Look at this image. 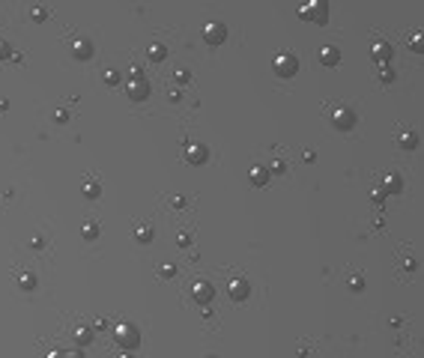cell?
<instances>
[{
  "instance_id": "6da1fadb",
  "label": "cell",
  "mask_w": 424,
  "mask_h": 358,
  "mask_svg": "<svg viewBox=\"0 0 424 358\" xmlns=\"http://www.w3.org/2000/svg\"><path fill=\"white\" fill-rule=\"evenodd\" d=\"M114 341H117V347H120L123 353H132V350L141 347V332H138V326H132V323H120V326L114 329Z\"/></svg>"
},
{
  "instance_id": "7a4b0ae2",
  "label": "cell",
  "mask_w": 424,
  "mask_h": 358,
  "mask_svg": "<svg viewBox=\"0 0 424 358\" xmlns=\"http://www.w3.org/2000/svg\"><path fill=\"white\" fill-rule=\"evenodd\" d=\"M272 72H275L278 78H293V75L299 72V57H296L293 51H281V54L272 60Z\"/></svg>"
},
{
  "instance_id": "3957f363",
  "label": "cell",
  "mask_w": 424,
  "mask_h": 358,
  "mask_svg": "<svg viewBox=\"0 0 424 358\" xmlns=\"http://www.w3.org/2000/svg\"><path fill=\"white\" fill-rule=\"evenodd\" d=\"M299 15L323 27V24H329V3H326V0H314V3H305V6L299 9Z\"/></svg>"
},
{
  "instance_id": "277c9868",
  "label": "cell",
  "mask_w": 424,
  "mask_h": 358,
  "mask_svg": "<svg viewBox=\"0 0 424 358\" xmlns=\"http://www.w3.org/2000/svg\"><path fill=\"white\" fill-rule=\"evenodd\" d=\"M356 122H359V117H356V111H353V108L338 105V108L332 111V125H335L338 131H350V128H356Z\"/></svg>"
},
{
  "instance_id": "5b68a950",
  "label": "cell",
  "mask_w": 424,
  "mask_h": 358,
  "mask_svg": "<svg viewBox=\"0 0 424 358\" xmlns=\"http://www.w3.org/2000/svg\"><path fill=\"white\" fill-rule=\"evenodd\" d=\"M191 299H194V305H200V308H209L212 305V299H215V287L209 284V281H191Z\"/></svg>"
},
{
  "instance_id": "8992f818",
  "label": "cell",
  "mask_w": 424,
  "mask_h": 358,
  "mask_svg": "<svg viewBox=\"0 0 424 358\" xmlns=\"http://www.w3.org/2000/svg\"><path fill=\"white\" fill-rule=\"evenodd\" d=\"M203 42H206L209 48L224 45V42H227V24H221V21H209V24H203Z\"/></svg>"
},
{
  "instance_id": "52a82bcc",
  "label": "cell",
  "mask_w": 424,
  "mask_h": 358,
  "mask_svg": "<svg viewBox=\"0 0 424 358\" xmlns=\"http://www.w3.org/2000/svg\"><path fill=\"white\" fill-rule=\"evenodd\" d=\"M182 155H185V161L194 164V167H200V164L209 161V149H206V143H200V140H188L185 149H182Z\"/></svg>"
},
{
  "instance_id": "ba28073f",
  "label": "cell",
  "mask_w": 424,
  "mask_h": 358,
  "mask_svg": "<svg viewBox=\"0 0 424 358\" xmlns=\"http://www.w3.org/2000/svg\"><path fill=\"white\" fill-rule=\"evenodd\" d=\"M126 96H129L132 102L149 99V84H146V78H132V81L126 84Z\"/></svg>"
},
{
  "instance_id": "9c48e42d",
  "label": "cell",
  "mask_w": 424,
  "mask_h": 358,
  "mask_svg": "<svg viewBox=\"0 0 424 358\" xmlns=\"http://www.w3.org/2000/svg\"><path fill=\"white\" fill-rule=\"evenodd\" d=\"M371 57L380 63V66H386L392 57H395V48H392V42L389 39H377L374 45H371Z\"/></svg>"
},
{
  "instance_id": "30bf717a",
  "label": "cell",
  "mask_w": 424,
  "mask_h": 358,
  "mask_svg": "<svg viewBox=\"0 0 424 358\" xmlns=\"http://www.w3.org/2000/svg\"><path fill=\"white\" fill-rule=\"evenodd\" d=\"M227 296H230L233 302H245V299L251 296V284H248V278H233V281L227 284Z\"/></svg>"
},
{
  "instance_id": "8fae6325",
  "label": "cell",
  "mask_w": 424,
  "mask_h": 358,
  "mask_svg": "<svg viewBox=\"0 0 424 358\" xmlns=\"http://www.w3.org/2000/svg\"><path fill=\"white\" fill-rule=\"evenodd\" d=\"M269 179H272L269 167H263V164H251V167H248V182H251L254 188H263V185H269Z\"/></svg>"
},
{
  "instance_id": "7c38bea8",
  "label": "cell",
  "mask_w": 424,
  "mask_h": 358,
  "mask_svg": "<svg viewBox=\"0 0 424 358\" xmlns=\"http://www.w3.org/2000/svg\"><path fill=\"white\" fill-rule=\"evenodd\" d=\"M380 188L386 191V197H389V194H401V191H404V176H401V173H386L383 182H380Z\"/></svg>"
},
{
  "instance_id": "4fadbf2b",
  "label": "cell",
  "mask_w": 424,
  "mask_h": 358,
  "mask_svg": "<svg viewBox=\"0 0 424 358\" xmlns=\"http://www.w3.org/2000/svg\"><path fill=\"white\" fill-rule=\"evenodd\" d=\"M317 60H320L323 66H338V63H341V48H335V45H323V48H320V54H317Z\"/></svg>"
},
{
  "instance_id": "5bb4252c",
  "label": "cell",
  "mask_w": 424,
  "mask_h": 358,
  "mask_svg": "<svg viewBox=\"0 0 424 358\" xmlns=\"http://www.w3.org/2000/svg\"><path fill=\"white\" fill-rule=\"evenodd\" d=\"M72 54H75L78 60H90V57H93V42H87V39L72 42Z\"/></svg>"
},
{
  "instance_id": "9a60e30c",
  "label": "cell",
  "mask_w": 424,
  "mask_h": 358,
  "mask_svg": "<svg viewBox=\"0 0 424 358\" xmlns=\"http://www.w3.org/2000/svg\"><path fill=\"white\" fill-rule=\"evenodd\" d=\"M146 54H149V60H152V63H164V57H167V48H164L161 42H152V45L146 48Z\"/></svg>"
},
{
  "instance_id": "2e32d148",
  "label": "cell",
  "mask_w": 424,
  "mask_h": 358,
  "mask_svg": "<svg viewBox=\"0 0 424 358\" xmlns=\"http://www.w3.org/2000/svg\"><path fill=\"white\" fill-rule=\"evenodd\" d=\"M398 143H401V149H416L419 146V134L416 131H401Z\"/></svg>"
},
{
  "instance_id": "e0dca14e",
  "label": "cell",
  "mask_w": 424,
  "mask_h": 358,
  "mask_svg": "<svg viewBox=\"0 0 424 358\" xmlns=\"http://www.w3.org/2000/svg\"><path fill=\"white\" fill-rule=\"evenodd\" d=\"M152 236H155V230H152L149 224H141V227L135 230V239H138L141 245H149V242H152Z\"/></svg>"
},
{
  "instance_id": "ac0fdd59",
  "label": "cell",
  "mask_w": 424,
  "mask_h": 358,
  "mask_svg": "<svg viewBox=\"0 0 424 358\" xmlns=\"http://www.w3.org/2000/svg\"><path fill=\"white\" fill-rule=\"evenodd\" d=\"M377 78H380V84H395L398 75H395V69L386 63V66H380V75H377Z\"/></svg>"
},
{
  "instance_id": "d6986e66",
  "label": "cell",
  "mask_w": 424,
  "mask_h": 358,
  "mask_svg": "<svg viewBox=\"0 0 424 358\" xmlns=\"http://www.w3.org/2000/svg\"><path fill=\"white\" fill-rule=\"evenodd\" d=\"M81 236H84V239H99V224H96V221H87V224L81 227Z\"/></svg>"
},
{
  "instance_id": "ffe728a7",
  "label": "cell",
  "mask_w": 424,
  "mask_h": 358,
  "mask_svg": "<svg viewBox=\"0 0 424 358\" xmlns=\"http://www.w3.org/2000/svg\"><path fill=\"white\" fill-rule=\"evenodd\" d=\"M99 194H102V185H99V182H87V185H84V197H87V200H96Z\"/></svg>"
},
{
  "instance_id": "44dd1931",
  "label": "cell",
  "mask_w": 424,
  "mask_h": 358,
  "mask_svg": "<svg viewBox=\"0 0 424 358\" xmlns=\"http://www.w3.org/2000/svg\"><path fill=\"white\" fill-rule=\"evenodd\" d=\"M407 42H410V48H413L416 54H422V51H424V36H422V33H413Z\"/></svg>"
},
{
  "instance_id": "7402d4cb",
  "label": "cell",
  "mask_w": 424,
  "mask_h": 358,
  "mask_svg": "<svg viewBox=\"0 0 424 358\" xmlns=\"http://www.w3.org/2000/svg\"><path fill=\"white\" fill-rule=\"evenodd\" d=\"M105 84H108V87H117V84H123V75H120L117 69H108V72H105Z\"/></svg>"
},
{
  "instance_id": "603a6c76",
  "label": "cell",
  "mask_w": 424,
  "mask_h": 358,
  "mask_svg": "<svg viewBox=\"0 0 424 358\" xmlns=\"http://www.w3.org/2000/svg\"><path fill=\"white\" fill-rule=\"evenodd\" d=\"M75 341H78L81 347H87V344L93 341V332H90V329H75Z\"/></svg>"
},
{
  "instance_id": "cb8c5ba5",
  "label": "cell",
  "mask_w": 424,
  "mask_h": 358,
  "mask_svg": "<svg viewBox=\"0 0 424 358\" xmlns=\"http://www.w3.org/2000/svg\"><path fill=\"white\" fill-rule=\"evenodd\" d=\"M347 287H350L353 293H362V290H365V278H362V275H353V278L347 281Z\"/></svg>"
},
{
  "instance_id": "d4e9b609",
  "label": "cell",
  "mask_w": 424,
  "mask_h": 358,
  "mask_svg": "<svg viewBox=\"0 0 424 358\" xmlns=\"http://www.w3.org/2000/svg\"><path fill=\"white\" fill-rule=\"evenodd\" d=\"M269 173H272V176L287 173V161H281V158H278V161H272V164H269Z\"/></svg>"
},
{
  "instance_id": "484cf974",
  "label": "cell",
  "mask_w": 424,
  "mask_h": 358,
  "mask_svg": "<svg viewBox=\"0 0 424 358\" xmlns=\"http://www.w3.org/2000/svg\"><path fill=\"white\" fill-rule=\"evenodd\" d=\"M18 284H21V290H33V287H36V275H30V272H24Z\"/></svg>"
},
{
  "instance_id": "4316f807",
  "label": "cell",
  "mask_w": 424,
  "mask_h": 358,
  "mask_svg": "<svg viewBox=\"0 0 424 358\" xmlns=\"http://www.w3.org/2000/svg\"><path fill=\"white\" fill-rule=\"evenodd\" d=\"M158 275H161V278H167V281H170V278H176V266H173V263H164V266H161V269H158Z\"/></svg>"
},
{
  "instance_id": "83f0119b",
  "label": "cell",
  "mask_w": 424,
  "mask_h": 358,
  "mask_svg": "<svg viewBox=\"0 0 424 358\" xmlns=\"http://www.w3.org/2000/svg\"><path fill=\"white\" fill-rule=\"evenodd\" d=\"M173 78H176V84H188V81H191L188 69H176V72H173Z\"/></svg>"
},
{
  "instance_id": "f1b7e54d",
  "label": "cell",
  "mask_w": 424,
  "mask_h": 358,
  "mask_svg": "<svg viewBox=\"0 0 424 358\" xmlns=\"http://www.w3.org/2000/svg\"><path fill=\"white\" fill-rule=\"evenodd\" d=\"M176 245H179V248H188V245H191V233H185V230H182V233L176 236Z\"/></svg>"
},
{
  "instance_id": "f546056e",
  "label": "cell",
  "mask_w": 424,
  "mask_h": 358,
  "mask_svg": "<svg viewBox=\"0 0 424 358\" xmlns=\"http://www.w3.org/2000/svg\"><path fill=\"white\" fill-rule=\"evenodd\" d=\"M30 18H36V21H42V18H48V12H45L42 6H33V9H30Z\"/></svg>"
},
{
  "instance_id": "4dcf8cb0",
  "label": "cell",
  "mask_w": 424,
  "mask_h": 358,
  "mask_svg": "<svg viewBox=\"0 0 424 358\" xmlns=\"http://www.w3.org/2000/svg\"><path fill=\"white\" fill-rule=\"evenodd\" d=\"M371 200H374V203H386V191H383V188H374V191H371Z\"/></svg>"
},
{
  "instance_id": "1f68e13d",
  "label": "cell",
  "mask_w": 424,
  "mask_h": 358,
  "mask_svg": "<svg viewBox=\"0 0 424 358\" xmlns=\"http://www.w3.org/2000/svg\"><path fill=\"white\" fill-rule=\"evenodd\" d=\"M170 206H173V209H182V206H185V197H182V194H173V197H170Z\"/></svg>"
},
{
  "instance_id": "d6a6232c",
  "label": "cell",
  "mask_w": 424,
  "mask_h": 358,
  "mask_svg": "<svg viewBox=\"0 0 424 358\" xmlns=\"http://www.w3.org/2000/svg\"><path fill=\"white\" fill-rule=\"evenodd\" d=\"M302 161H308V164L317 161V152H314V149H305V152H302Z\"/></svg>"
},
{
  "instance_id": "836d02e7",
  "label": "cell",
  "mask_w": 424,
  "mask_h": 358,
  "mask_svg": "<svg viewBox=\"0 0 424 358\" xmlns=\"http://www.w3.org/2000/svg\"><path fill=\"white\" fill-rule=\"evenodd\" d=\"M57 358H84V353H78V350L75 353H57Z\"/></svg>"
},
{
  "instance_id": "e575fe53",
  "label": "cell",
  "mask_w": 424,
  "mask_h": 358,
  "mask_svg": "<svg viewBox=\"0 0 424 358\" xmlns=\"http://www.w3.org/2000/svg\"><path fill=\"white\" fill-rule=\"evenodd\" d=\"M129 72H132V78H143V69H141V66H132Z\"/></svg>"
},
{
  "instance_id": "d590c367",
  "label": "cell",
  "mask_w": 424,
  "mask_h": 358,
  "mask_svg": "<svg viewBox=\"0 0 424 358\" xmlns=\"http://www.w3.org/2000/svg\"><path fill=\"white\" fill-rule=\"evenodd\" d=\"M167 99H170V102H179V99H182V93H179V90H170V93H167Z\"/></svg>"
},
{
  "instance_id": "8d00e7d4",
  "label": "cell",
  "mask_w": 424,
  "mask_h": 358,
  "mask_svg": "<svg viewBox=\"0 0 424 358\" xmlns=\"http://www.w3.org/2000/svg\"><path fill=\"white\" fill-rule=\"evenodd\" d=\"M3 57H9V45H6V42L0 39V60H3Z\"/></svg>"
},
{
  "instance_id": "74e56055",
  "label": "cell",
  "mask_w": 424,
  "mask_h": 358,
  "mask_svg": "<svg viewBox=\"0 0 424 358\" xmlns=\"http://www.w3.org/2000/svg\"><path fill=\"white\" fill-rule=\"evenodd\" d=\"M120 358H135L132 353H120Z\"/></svg>"
},
{
  "instance_id": "f35d334b",
  "label": "cell",
  "mask_w": 424,
  "mask_h": 358,
  "mask_svg": "<svg viewBox=\"0 0 424 358\" xmlns=\"http://www.w3.org/2000/svg\"><path fill=\"white\" fill-rule=\"evenodd\" d=\"M48 358H57V353H54V356H48Z\"/></svg>"
},
{
  "instance_id": "ab89813d",
  "label": "cell",
  "mask_w": 424,
  "mask_h": 358,
  "mask_svg": "<svg viewBox=\"0 0 424 358\" xmlns=\"http://www.w3.org/2000/svg\"><path fill=\"white\" fill-rule=\"evenodd\" d=\"M206 358H218V356H206Z\"/></svg>"
}]
</instances>
